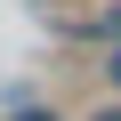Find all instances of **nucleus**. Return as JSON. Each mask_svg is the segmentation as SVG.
<instances>
[{
  "label": "nucleus",
  "mask_w": 121,
  "mask_h": 121,
  "mask_svg": "<svg viewBox=\"0 0 121 121\" xmlns=\"http://www.w3.org/2000/svg\"><path fill=\"white\" fill-rule=\"evenodd\" d=\"M89 121H121V97H97V105H89Z\"/></svg>",
  "instance_id": "nucleus-3"
},
{
  "label": "nucleus",
  "mask_w": 121,
  "mask_h": 121,
  "mask_svg": "<svg viewBox=\"0 0 121 121\" xmlns=\"http://www.w3.org/2000/svg\"><path fill=\"white\" fill-rule=\"evenodd\" d=\"M73 32H81V40H97V48H113V40H121V0H113V8H89Z\"/></svg>",
  "instance_id": "nucleus-1"
},
{
  "label": "nucleus",
  "mask_w": 121,
  "mask_h": 121,
  "mask_svg": "<svg viewBox=\"0 0 121 121\" xmlns=\"http://www.w3.org/2000/svg\"><path fill=\"white\" fill-rule=\"evenodd\" d=\"M97 81H105V97H121V40H113V48L97 56Z\"/></svg>",
  "instance_id": "nucleus-2"
},
{
  "label": "nucleus",
  "mask_w": 121,
  "mask_h": 121,
  "mask_svg": "<svg viewBox=\"0 0 121 121\" xmlns=\"http://www.w3.org/2000/svg\"><path fill=\"white\" fill-rule=\"evenodd\" d=\"M16 121H65V113H48V105H24V113H16Z\"/></svg>",
  "instance_id": "nucleus-4"
}]
</instances>
